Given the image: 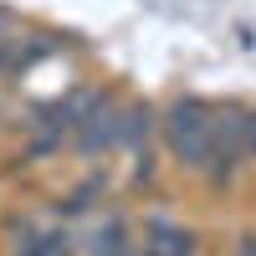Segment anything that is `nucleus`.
<instances>
[{"instance_id": "nucleus-1", "label": "nucleus", "mask_w": 256, "mask_h": 256, "mask_svg": "<svg viewBox=\"0 0 256 256\" xmlns=\"http://www.w3.org/2000/svg\"><path fill=\"white\" fill-rule=\"evenodd\" d=\"M159 128H164V144H169L174 159H184L190 169H210L216 144H220V108L190 98V102H174Z\"/></svg>"}, {"instance_id": "nucleus-2", "label": "nucleus", "mask_w": 256, "mask_h": 256, "mask_svg": "<svg viewBox=\"0 0 256 256\" xmlns=\"http://www.w3.org/2000/svg\"><path fill=\"white\" fill-rule=\"evenodd\" d=\"M246 154H256V108L246 113Z\"/></svg>"}]
</instances>
